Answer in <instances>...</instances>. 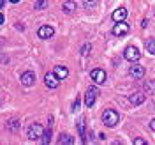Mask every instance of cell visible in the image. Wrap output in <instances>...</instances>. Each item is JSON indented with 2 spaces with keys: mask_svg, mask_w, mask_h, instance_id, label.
Here are the masks:
<instances>
[{
  "mask_svg": "<svg viewBox=\"0 0 155 145\" xmlns=\"http://www.w3.org/2000/svg\"><path fill=\"white\" fill-rule=\"evenodd\" d=\"M113 34H115L116 37L127 36V34H129V25L124 23V21H116V25L113 27Z\"/></svg>",
  "mask_w": 155,
  "mask_h": 145,
  "instance_id": "cell-7",
  "label": "cell"
},
{
  "mask_svg": "<svg viewBox=\"0 0 155 145\" xmlns=\"http://www.w3.org/2000/svg\"><path fill=\"white\" fill-rule=\"evenodd\" d=\"M11 2H12V4H18L19 0H11Z\"/></svg>",
  "mask_w": 155,
  "mask_h": 145,
  "instance_id": "cell-31",
  "label": "cell"
},
{
  "mask_svg": "<svg viewBox=\"0 0 155 145\" xmlns=\"http://www.w3.org/2000/svg\"><path fill=\"white\" fill-rule=\"evenodd\" d=\"M90 48H92V44H90V43L83 44V48H81V55H83V57H87L88 53H90Z\"/></svg>",
  "mask_w": 155,
  "mask_h": 145,
  "instance_id": "cell-21",
  "label": "cell"
},
{
  "mask_svg": "<svg viewBox=\"0 0 155 145\" xmlns=\"http://www.w3.org/2000/svg\"><path fill=\"white\" fill-rule=\"evenodd\" d=\"M78 108H79V97H78L76 101H74V105H72V112H76Z\"/></svg>",
  "mask_w": 155,
  "mask_h": 145,
  "instance_id": "cell-26",
  "label": "cell"
},
{
  "mask_svg": "<svg viewBox=\"0 0 155 145\" xmlns=\"http://www.w3.org/2000/svg\"><path fill=\"white\" fill-rule=\"evenodd\" d=\"M145 92L146 94H155V80H148L145 83Z\"/></svg>",
  "mask_w": 155,
  "mask_h": 145,
  "instance_id": "cell-16",
  "label": "cell"
},
{
  "mask_svg": "<svg viewBox=\"0 0 155 145\" xmlns=\"http://www.w3.org/2000/svg\"><path fill=\"white\" fill-rule=\"evenodd\" d=\"M64 12H67V14H72L74 12V9H76V4L72 2V0H67V2H64Z\"/></svg>",
  "mask_w": 155,
  "mask_h": 145,
  "instance_id": "cell-14",
  "label": "cell"
},
{
  "mask_svg": "<svg viewBox=\"0 0 155 145\" xmlns=\"http://www.w3.org/2000/svg\"><path fill=\"white\" fill-rule=\"evenodd\" d=\"M2 23H4V14L0 12V25H2Z\"/></svg>",
  "mask_w": 155,
  "mask_h": 145,
  "instance_id": "cell-29",
  "label": "cell"
},
{
  "mask_svg": "<svg viewBox=\"0 0 155 145\" xmlns=\"http://www.w3.org/2000/svg\"><path fill=\"white\" fill-rule=\"evenodd\" d=\"M111 18L115 19V21H124L127 18V9L125 7H118V9L113 11V14H111Z\"/></svg>",
  "mask_w": 155,
  "mask_h": 145,
  "instance_id": "cell-12",
  "label": "cell"
},
{
  "mask_svg": "<svg viewBox=\"0 0 155 145\" xmlns=\"http://www.w3.org/2000/svg\"><path fill=\"white\" fill-rule=\"evenodd\" d=\"M46 7H48V0H37V2H35V9H46Z\"/></svg>",
  "mask_w": 155,
  "mask_h": 145,
  "instance_id": "cell-20",
  "label": "cell"
},
{
  "mask_svg": "<svg viewBox=\"0 0 155 145\" xmlns=\"http://www.w3.org/2000/svg\"><path fill=\"white\" fill-rule=\"evenodd\" d=\"M90 76H92V80H94V83H97V85L106 83V73H104L102 69H92Z\"/></svg>",
  "mask_w": 155,
  "mask_h": 145,
  "instance_id": "cell-5",
  "label": "cell"
},
{
  "mask_svg": "<svg viewBox=\"0 0 155 145\" xmlns=\"http://www.w3.org/2000/svg\"><path fill=\"white\" fill-rule=\"evenodd\" d=\"M19 124H21V122H19L18 119H12V120L7 122V129H9V131H16V129L19 127Z\"/></svg>",
  "mask_w": 155,
  "mask_h": 145,
  "instance_id": "cell-18",
  "label": "cell"
},
{
  "mask_svg": "<svg viewBox=\"0 0 155 145\" xmlns=\"http://www.w3.org/2000/svg\"><path fill=\"white\" fill-rule=\"evenodd\" d=\"M83 4H85L87 9H92V7H95L97 5V0H83Z\"/></svg>",
  "mask_w": 155,
  "mask_h": 145,
  "instance_id": "cell-22",
  "label": "cell"
},
{
  "mask_svg": "<svg viewBox=\"0 0 155 145\" xmlns=\"http://www.w3.org/2000/svg\"><path fill=\"white\" fill-rule=\"evenodd\" d=\"M4 4H5V0H0V9L4 7Z\"/></svg>",
  "mask_w": 155,
  "mask_h": 145,
  "instance_id": "cell-30",
  "label": "cell"
},
{
  "mask_svg": "<svg viewBox=\"0 0 155 145\" xmlns=\"http://www.w3.org/2000/svg\"><path fill=\"white\" fill-rule=\"evenodd\" d=\"M53 34H55V29L51 25H42L37 30V36L41 39H49V37H53Z\"/></svg>",
  "mask_w": 155,
  "mask_h": 145,
  "instance_id": "cell-9",
  "label": "cell"
},
{
  "mask_svg": "<svg viewBox=\"0 0 155 145\" xmlns=\"http://www.w3.org/2000/svg\"><path fill=\"white\" fill-rule=\"evenodd\" d=\"M118 120H120V115L116 113V110L107 108L106 112L102 113V122H104L107 127H115L116 124H118Z\"/></svg>",
  "mask_w": 155,
  "mask_h": 145,
  "instance_id": "cell-1",
  "label": "cell"
},
{
  "mask_svg": "<svg viewBox=\"0 0 155 145\" xmlns=\"http://www.w3.org/2000/svg\"><path fill=\"white\" fill-rule=\"evenodd\" d=\"M129 74L132 78H137V80H139V78L145 76V67L139 66V64H136V62H132V66L129 67Z\"/></svg>",
  "mask_w": 155,
  "mask_h": 145,
  "instance_id": "cell-8",
  "label": "cell"
},
{
  "mask_svg": "<svg viewBox=\"0 0 155 145\" xmlns=\"http://www.w3.org/2000/svg\"><path fill=\"white\" fill-rule=\"evenodd\" d=\"M44 83H46L48 88H57L58 85H60V78H58L55 73H48V74L44 76Z\"/></svg>",
  "mask_w": 155,
  "mask_h": 145,
  "instance_id": "cell-6",
  "label": "cell"
},
{
  "mask_svg": "<svg viewBox=\"0 0 155 145\" xmlns=\"http://www.w3.org/2000/svg\"><path fill=\"white\" fill-rule=\"evenodd\" d=\"M150 127H152V131H155V119L150 122Z\"/></svg>",
  "mask_w": 155,
  "mask_h": 145,
  "instance_id": "cell-27",
  "label": "cell"
},
{
  "mask_svg": "<svg viewBox=\"0 0 155 145\" xmlns=\"http://www.w3.org/2000/svg\"><path fill=\"white\" fill-rule=\"evenodd\" d=\"M145 143H146V142L143 140V138H136V140H134V145H145Z\"/></svg>",
  "mask_w": 155,
  "mask_h": 145,
  "instance_id": "cell-25",
  "label": "cell"
},
{
  "mask_svg": "<svg viewBox=\"0 0 155 145\" xmlns=\"http://www.w3.org/2000/svg\"><path fill=\"white\" fill-rule=\"evenodd\" d=\"M34 81H35V74H34L32 71H27V73L21 74V83H23L25 87H32Z\"/></svg>",
  "mask_w": 155,
  "mask_h": 145,
  "instance_id": "cell-10",
  "label": "cell"
},
{
  "mask_svg": "<svg viewBox=\"0 0 155 145\" xmlns=\"http://www.w3.org/2000/svg\"><path fill=\"white\" fill-rule=\"evenodd\" d=\"M97 94H99V90H97L95 87H90L87 90V94H85V105H87L88 108H92L94 105H95Z\"/></svg>",
  "mask_w": 155,
  "mask_h": 145,
  "instance_id": "cell-4",
  "label": "cell"
},
{
  "mask_svg": "<svg viewBox=\"0 0 155 145\" xmlns=\"http://www.w3.org/2000/svg\"><path fill=\"white\" fill-rule=\"evenodd\" d=\"M146 51L150 53V55H155V39H150V41H146Z\"/></svg>",
  "mask_w": 155,
  "mask_h": 145,
  "instance_id": "cell-17",
  "label": "cell"
},
{
  "mask_svg": "<svg viewBox=\"0 0 155 145\" xmlns=\"http://www.w3.org/2000/svg\"><path fill=\"white\" fill-rule=\"evenodd\" d=\"M58 143L60 145H72L74 143V138H72V136H69V135H62L60 136V138H58Z\"/></svg>",
  "mask_w": 155,
  "mask_h": 145,
  "instance_id": "cell-15",
  "label": "cell"
},
{
  "mask_svg": "<svg viewBox=\"0 0 155 145\" xmlns=\"http://www.w3.org/2000/svg\"><path fill=\"white\" fill-rule=\"evenodd\" d=\"M53 73H55L60 80H65V78L69 76V69L65 67V66H57V67L53 69Z\"/></svg>",
  "mask_w": 155,
  "mask_h": 145,
  "instance_id": "cell-13",
  "label": "cell"
},
{
  "mask_svg": "<svg viewBox=\"0 0 155 145\" xmlns=\"http://www.w3.org/2000/svg\"><path fill=\"white\" fill-rule=\"evenodd\" d=\"M9 64V57L5 53H0V66H7Z\"/></svg>",
  "mask_w": 155,
  "mask_h": 145,
  "instance_id": "cell-23",
  "label": "cell"
},
{
  "mask_svg": "<svg viewBox=\"0 0 155 145\" xmlns=\"http://www.w3.org/2000/svg\"><path fill=\"white\" fill-rule=\"evenodd\" d=\"M28 138L30 140H39L41 136L44 135V129H42V126L41 124H37V122H34V124H30V127H28Z\"/></svg>",
  "mask_w": 155,
  "mask_h": 145,
  "instance_id": "cell-2",
  "label": "cell"
},
{
  "mask_svg": "<svg viewBox=\"0 0 155 145\" xmlns=\"http://www.w3.org/2000/svg\"><path fill=\"white\" fill-rule=\"evenodd\" d=\"M146 25H148V19H143V23H141V27H143V29H146Z\"/></svg>",
  "mask_w": 155,
  "mask_h": 145,
  "instance_id": "cell-28",
  "label": "cell"
},
{
  "mask_svg": "<svg viewBox=\"0 0 155 145\" xmlns=\"http://www.w3.org/2000/svg\"><path fill=\"white\" fill-rule=\"evenodd\" d=\"M124 57H125L129 62H137L139 57H141V53H139V50L136 48V46H127L125 51H124Z\"/></svg>",
  "mask_w": 155,
  "mask_h": 145,
  "instance_id": "cell-3",
  "label": "cell"
},
{
  "mask_svg": "<svg viewBox=\"0 0 155 145\" xmlns=\"http://www.w3.org/2000/svg\"><path fill=\"white\" fill-rule=\"evenodd\" d=\"M129 101H130V105L139 106V105H143V103H145V94H141V92H134V94H130Z\"/></svg>",
  "mask_w": 155,
  "mask_h": 145,
  "instance_id": "cell-11",
  "label": "cell"
},
{
  "mask_svg": "<svg viewBox=\"0 0 155 145\" xmlns=\"http://www.w3.org/2000/svg\"><path fill=\"white\" fill-rule=\"evenodd\" d=\"M49 142H51V127H49L48 131H46V133L42 135V143H44V145H48Z\"/></svg>",
  "mask_w": 155,
  "mask_h": 145,
  "instance_id": "cell-19",
  "label": "cell"
},
{
  "mask_svg": "<svg viewBox=\"0 0 155 145\" xmlns=\"http://www.w3.org/2000/svg\"><path fill=\"white\" fill-rule=\"evenodd\" d=\"M78 129H79V135L85 136V119H81V120H79V124H78Z\"/></svg>",
  "mask_w": 155,
  "mask_h": 145,
  "instance_id": "cell-24",
  "label": "cell"
}]
</instances>
